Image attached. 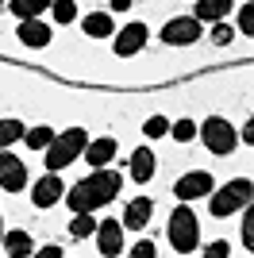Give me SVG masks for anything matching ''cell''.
I'll return each mask as SVG.
<instances>
[{"instance_id": "obj_19", "label": "cell", "mask_w": 254, "mask_h": 258, "mask_svg": "<svg viewBox=\"0 0 254 258\" xmlns=\"http://www.w3.org/2000/svg\"><path fill=\"white\" fill-rule=\"evenodd\" d=\"M46 8H50V0H12V12L20 20H39Z\"/></svg>"}, {"instance_id": "obj_20", "label": "cell", "mask_w": 254, "mask_h": 258, "mask_svg": "<svg viewBox=\"0 0 254 258\" xmlns=\"http://www.w3.org/2000/svg\"><path fill=\"white\" fill-rule=\"evenodd\" d=\"M23 119H0V151L4 147H12V143H20L23 139Z\"/></svg>"}, {"instance_id": "obj_9", "label": "cell", "mask_w": 254, "mask_h": 258, "mask_svg": "<svg viewBox=\"0 0 254 258\" xmlns=\"http://www.w3.org/2000/svg\"><path fill=\"white\" fill-rule=\"evenodd\" d=\"M96 250L104 258H116L119 250H123V224H116V220H104V224H96Z\"/></svg>"}, {"instance_id": "obj_4", "label": "cell", "mask_w": 254, "mask_h": 258, "mask_svg": "<svg viewBox=\"0 0 254 258\" xmlns=\"http://www.w3.org/2000/svg\"><path fill=\"white\" fill-rule=\"evenodd\" d=\"M250 181L246 177H239V181H227L220 189V193L212 197V205H208V212L216 216V220H227V216H235V212H243L246 205H250Z\"/></svg>"}, {"instance_id": "obj_31", "label": "cell", "mask_w": 254, "mask_h": 258, "mask_svg": "<svg viewBox=\"0 0 254 258\" xmlns=\"http://www.w3.org/2000/svg\"><path fill=\"white\" fill-rule=\"evenodd\" d=\"M35 258H62V247H58V243H46V247H42Z\"/></svg>"}, {"instance_id": "obj_3", "label": "cell", "mask_w": 254, "mask_h": 258, "mask_svg": "<svg viewBox=\"0 0 254 258\" xmlns=\"http://www.w3.org/2000/svg\"><path fill=\"white\" fill-rule=\"evenodd\" d=\"M166 235H169V243H173V250L189 254V250L201 243V224H197V212H193L189 205H177L173 212H169Z\"/></svg>"}, {"instance_id": "obj_28", "label": "cell", "mask_w": 254, "mask_h": 258, "mask_svg": "<svg viewBox=\"0 0 254 258\" xmlns=\"http://www.w3.org/2000/svg\"><path fill=\"white\" fill-rule=\"evenodd\" d=\"M250 20H254V8L243 4V8H239V31H243V35H250Z\"/></svg>"}, {"instance_id": "obj_25", "label": "cell", "mask_w": 254, "mask_h": 258, "mask_svg": "<svg viewBox=\"0 0 254 258\" xmlns=\"http://www.w3.org/2000/svg\"><path fill=\"white\" fill-rule=\"evenodd\" d=\"M173 139L177 143H189V139H197V123H193V119H177V123H173Z\"/></svg>"}, {"instance_id": "obj_2", "label": "cell", "mask_w": 254, "mask_h": 258, "mask_svg": "<svg viewBox=\"0 0 254 258\" xmlns=\"http://www.w3.org/2000/svg\"><path fill=\"white\" fill-rule=\"evenodd\" d=\"M85 143H89V131L85 127H70V131H62V135H54L50 147H46V173H58V170H66L70 162H77L81 151H85Z\"/></svg>"}, {"instance_id": "obj_10", "label": "cell", "mask_w": 254, "mask_h": 258, "mask_svg": "<svg viewBox=\"0 0 254 258\" xmlns=\"http://www.w3.org/2000/svg\"><path fill=\"white\" fill-rule=\"evenodd\" d=\"M147 46V27L143 23H127L123 31L116 35V54L119 58H131V54H139Z\"/></svg>"}, {"instance_id": "obj_8", "label": "cell", "mask_w": 254, "mask_h": 258, "mask_svg": "<svg viewBox=\"0 0 254 258\" xmlns=\"http://www.w3.org/2000/svg\"><path fill=\"white\" fill-rule=\"evenodd\" d=\"M173 193H177V201H197V197H208V193H212V173H208V170H189L181 181H173Z\"/></svg>"}, {"instance_id": "obj_27", "label": "cell", "mask_w": 254, "mask_h": 258, "mask_svg": "<svg viewBox=\"0 0 254 258\" xmlns=\"http://www.w3.org/2000/svg\"><path fill=\"white\" fill-rule=\"evenodd\" d=\"M243 247H254V216L243 212Z\"/></svg>"}, {"instance_id": "obj_32", "label": "cell", "mask_w": 254, "mask_h": 258, "mask_svg": "<svg viewBox=\"0 0 254 258\" xmlns=\"http://www.w3.org/2000/svg\"><path fill=\"white\" fill-rule=\"evenodd\" d=\"M131 8V0H112V12H127Z\"/></svg>"}, {"instance_id": "obj_12", "label": "cell", "mask_w": 254, "mask_h": 258, "mask_svg": "<svg viewBox=\"0 0 254 258\" xmlns=\"http://www.w3.org/2000/svg\"><path fill=\"white\" fill-rule=\"evenodd\" d=\"M50 35H54V27H50V23H42V20H23L20 23V43L31 46V50L46 46V43H50Z\"/></svg>"}, {"instance_id": "obj_6", "label": "cell", "mask_w": 254, "mask_h": 258, "mask_svg": "<svg viewBox=\"0 0 254 258\" xmlns=\"http://www.w3.org/2000/svg\"><path fill=\"white\" fill-rule=\"evenodd\" d=\"M162 39H166L169 46H189L201 39V20L197 16H173V20L162 27Z\"/></svg>"}, {"instance_id": "obj_29", "label": "cell", "mask_w": 254, "mask_h": 258, "mask_svg": "<svg viewBox=\"0 0 254 258\" xmlns=\"http://www.w3.org/2000/svg\"><path fill=\"white\" fill-rule=\"evenodd\" d=\"M127 258H154V243H147V239H143V243H135Z\"/></svg>"}, {"instance_id": "obj_13", "label": "cell", "mask_w": 254, "mask_h": 258, "mask_svg": "<svg viewBox=\"0 0 254 258\" xmlns=\"http://www.w3.org/2000/svg\"><path fill=\"white\" fill-rule=\"evenodd\" d=\"M116 139H93V143H85V158H89V166H96V170H100V166H108V162L116 158Z\"/></svg>"}, {"instance_id": "obj_23", "label": "cell", "mask_w": 254, "mask_h": 258, "mask_svg": "<svg viewBox=\"0 0 254 258\" xmlns=\"http://www.w3.org/2000/svg\"><path fill=\"white\" fill-rule=\"evenodd\" d=\"M50 16H54V23H70V20H77V4L74 0H54Z\"/></svg>"}, {"instance_id": "obj_30", "label": "cell", "mask_w": 254, "mask_h": 258, "mask_svg": "<svg viewBox=\"0 0 254 258\" xmlns=\"http://www.w3.org/2000/svg\"><path fill=\"white\" fill-rule=\"evenodd\" d=\"M231 35H235L231 27H223V23L216 20V31H212V43H220V46H223V43H231Z\"/></svg>"}, {"instance_id": "obj_24", "label": "cell", "mask_w": 254, "mask_h": 258, "mask_svg": "<svg viewBox=\"0 0 254 258\" xmlns=\"http://www.w3.org/2000/svg\"><path fill=\"white\" fill-rule=\"evenodd\" d=\"M143 131H147L150 139H162V135H169V119L166 116H150L147 123H143Z\"/></svg>"}, {"instance_id": "obj_22", "label": "cell", "mask_w": 254, "mask_h": 258, "mask_svg": "<svg viewBox=\"0 0 254 258\" xmlns=\"http://www.w3.org/2000/svg\"><path fill=\"white\" fill-rule=\"evenodd\" d=\"M50 139H54L50 127H31V131H23V143H27L31 151H46V147H50Z\"/></svg>"}, {"instance_id": "obj_11", "label": "cell", "mask_w": 254, "mask_h": 258, "mask_svg": "<svg viewBox=\"0 0 254 258\" xmlns=\"http://www.w3.org/2000/svg\"><path fill=\"white\" fill-rule=\"evenodd\" d=\"M62 193H66V185L54 177V173H46L42 181H35V189H31V201L39 208H50V205H58L62 201Z\"/></svg>"}, {"instance_id": "obj_14", "label": "cell", "mask_w": 254, "mask_h": 258, "mask_svg": "<svg viewBox=\"0 0 254 258\" xmlns=\"http://www.w3.org/2000/svg\"><path fill=\"white\" fill-rule=\"evenodd\" d=\"M150 212H154V201L150 197H139V201H131L123 212V227H131V231H143L150 220Z\"/></svg>"}, {"instance_id": "obj_21", "label": "cell", "mask_w": 254, "mask_h": 258, "mask_svg": "<svg viewBox=\"0 0 254 258\" xmlns=\"http://www.w3.org/2000/svg\"><path fill=\"white\" fill-rule=\"evenodd\" d=\"M96 231V220L89 212H74V220H70V235L74 239H85V235H93Z\"/></svg>"}, {"instance_id": "obj_16", "label": "cell", "mask_w": 254, "mask_h": 258, "mask_svg": "<svg viewBox=\"0 0 254 258\" xmlns=\"http://www.w3.org/2000/svg\"><path fill=\"white\" fill-rule=\"evenodd\" d=\"M150 177H154V151L139 147L131 154V181H150Z\"/></svg>"}, {"instance_id": "obj_26", "label": "cell", "mask_w": 254, "mask_h": 258, "mask_svg": "<svg viewBox=\"0 0 254 258\" xmlns=\"http://www.w3.org/2000/svg\"><path fill=\"white\" fill-rule=\"evenodd\" d=\"M204 258H231V247H227V239H216L204 247Z\"/></svg>"}, {"instance_id": "obj_1", "label": "cell", "mask_w": 254, "mask_h": 258, "mask_svg": "<svg viewBox=\"0 0 254 258\" xmlns=\"http://www.w3.org/2000/svg\"><path fill=\"white\" fill-rule=\"evenodd\" d=\"M119 185H123V177H119L116 170H108V166H100V170H93L85 181H77L66 197V205H70V212H93V208L108 205V201H116Z\"/></svg>"}, {"instance_id": "obj_5", "label": "cell", "mask_w": 254, "mask_h": 258, "mask_svg": "<svg viewBox=\"0 0 254 258\" xmlns=\"http://www.w3.org/2000/svg\"><path fill=\"white\" fill-rule=\"evenodd\" d=\"M197 135L204 139V147H208L212 154H231L235 151V127L227 123L223 116H212V119H204V127H197Z\"/></svg>"}, {"instance_id": "obj_7", "label": "cell", "mask_w": 254, "mask_h": 258, "mask_svg": "<svg viewBox=\"0 0 254 258\" xmlns=\"http://www.w3.org/2000/svg\"><path fill=\"white\" fill-rule=\"evenodd\" d=\"M23 185H27V166H23V158L12 154V151H0V189L20 193Z\"/></svg>"}, {"instance_id": "obj_33", "label": "cell", "mask_w": 254, "mask_h": 258, "mask_svg": "<svg viewBox=\"0 0 254 258\" xmlns=\"http://www.w3.org/2000/svg\"><path fill=\"white\" fill-rule=\"evenodd\" d=\"M0 235H4V227H0Z\"/></svg>"}, {"instance_id": "obj_15", "label": "cell", "mask_w": 254, "mask_h": 258, "mask_svg": "<svg viewBox=\"0 0 254 258\" xmlns=\"http://www.w3.org/2000/svg\"><path fill=\"white\" fill-rule=\"evenodd\" d=\"M0 243H4V250H8V258H31L35 243L27 231H8V235H0Z\"/></svg>"}, {"instance_id": "obj_18", "label": "cell", "mask_w": 254, "mask_h": 258, "mask_svg": "<svg viewBox=\"0 0 254 258\" xmlns=\"http://www.w3.org/2000/svg\"><path fill=\"white\" fill-rule=\"evenodd\" d=\"M235 8V0H197V20H208V23H216V20H223L227 12Z\"/></svg>"}, {"instance_id": "obj_17", "label": "cell", "mask_w": 254, "mask_h": 258, "mask_svg": "<svg viewBox=\"0 0 254 258\" xmlns=\"http://www.w3.org/2000/svg\"><path fill=\"white\" fill-rule=\"evenodd\" d=\"M81 27H85V35H89V39H108L116 23H112V16H108V12H93V16H85V20H81Z\"/></svg>"}]
</instances>
